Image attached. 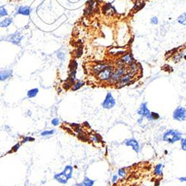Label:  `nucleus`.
Returning <instances> with one entry per match:
<instances>
[{"label":"nucleus","instance_id":"obj_32","mask_svg":"<svg viewBox=\"0 0 186 186\" xmlns=\"http://www.w3.org/2000/svg\"><path fill=\"white\" fill-rule=\"evenodd\" d=\"M7 16H8V10L5 9V8L4 6H0V18L7 17Z\"/></svg>","mask_w":186,"mask_h":186},{"label":"nucleus","instance_id":"obj_42","mask_svg":"<svg viewBox=\"0 0 186 186\" xmlns=\"http://www.w3.org/2000/svg\"><path fill=\"white\" fill-rule=\"evenodd\" d=\"M143 121H144V118H142V117H140V118H138V120H137V123H138V124H141L143 122Z\"/></svg>","mask_w":186,"mask_h":186},{"label":"nucleus","instance_id":"obj_23","mask_svg":"<svg viewBox=\"0 0 186 186\" xmlns=\"http://www.w3.org/2000/svg\"><path fill=\"white\" fill-rule=\"evenodd\" d=\"M147 119L150 121H156L160 118V115L159 113H154V112H150V115H148V116L146 117Z\"/></svg>","mask_w":186,"mask_h":186},{"label":"nucleus","instance_id":"obj_7","mask_svg":"<svg viewBox=\"0 0 186 186\" xmlns=\"http://www.w3.org/2000/svg\"><path fill=\"white\" fill-rule=\"evenodd\" d=\"M173 118L180 122L186 121V109L183 106H177L173 113Z\"/></svg>","mask_w":186,"mask_h":186},{"label":"nucleus","instance_id":"obj_39","mask_svg":"<svg viewBox=\"0 0 186 186\" xmlns=\"http://www.w3.org/2000/svg\"><path fill=\"white\" fill-rule=\"evenodd\" d=\"M150 23L153 25H157L159 23V19L157 17H153L150 19Z\"/></svg>","mask_w":186,"mask_h":186},{"label":"nucleus","instance_id":"obj_26","mask_svg":"<svg viewBox=\"0 0 186 186\" xmlns=\"http://www.w3.org/2000/svg\"><path fill=\"white\" fill-rule=\"evenodd\" d=\"M177 22L183 25H186V13H183L177 18Z\"/></svg>","mask_w":186,"mask_h":186},{"label":"nucleus","instance_id":"obj_20","mask_svg":"<svg viewBox=\"0 0 186 186\" xmlns=\"http://www.w3.org/2000/svg\"><path fill=\"white\" fill-rule=\"evenodd\" d=\"M102 10L105 14H108V15H112L113 13H115V12L113 6H112L110 4H106V5H103Z\"/></svg>","mask_w":186,"mask_h":186},{"label":"nucleus","instance_id":"obj_9","mask_svg":"<svg viewBox=\"0 0 186 186\" xmlns=\"http://www.w3.org/2000/svg\"><path fill=\"white\" fill-rule=\"evenodd\" d=\"M124 145H125L127 147H130L133 149V151H135L136 153H138L140 152V145L138 141L135 138H131L126 139L124 141Z\"/></svg>","mask_w":186,"mask_h":186},{"label":"nucleus","instance_id":"obj_30","mask_svg":"<svg viewBox=\"0 0 186 186\" xmlns=\"http://www.w3.org/2000/svg\"><path fill=\"white\" fill-rule=\"evenodd\" d=\"M83 55V48L82 47H78L74 52V55H75V58H78Z\"/></svg>","mask_w":186,"mask_h":186},{"label":"nucleus","instance_id":"obj_44","mask_svg":"<svg viewBox=\"0 0 186 186\" xmlns=\"http://www.w3.org/2000/svg\"><path fill=\"white\" fill-rule=\"evenodd\" d=\"M75 186H87V185H86L84 184V183H83V182L82 181L81 183H78V184H76V185H75Z\"/></svg>","mask_w":186,"mask_h":186},{"label":"nucleus","instance_id":"obj_5","mask_svg":"<svg viewBox=\"0 0 186 186\" xmlns=\"http://www.w3.org/2000/svg\"><path fill=\"white\" fill-rule=\"evenodd\" d=\"M133 62H135V59L133 55H132L131 52H127L124 55L121 56L119 59L117 60L116 63H115V66H128L130 64H132Z\"/></svg>","mask_w":186,"mask_h":186},{"label":"nucleus","instance_id":"obj_10","mask_svg":"<svg viewBox=\"0 0 186 186\" xmlns=\"http://www.w3.org/2000/svg\"><path fill=\"white\" fill-rule=\"evenodd\" d=\"M22 38H23V36L22 35L21 32L17 31L8 36L7 40L14 45H20V42L22 40Z\"/></svg>","mask_w":186,"mask_h":186},{"label":"nucleus","instance_id":"obj_4","mask_svg":"<svg viewBox=\"0 0 186 186\" xmlns=\"http://www.w3.org/2000/svg\"><path fill=\"white\" fill-rule=\"evenodd\" d=\"M127 72V66H115L113 70V75L111 77V80L110 81V84L115 85L118 81L120 78L123 76Z\"/></svg>","mask_w":186,"mask_h":186},{"label":"nucleus","instance_id":"obj_25","mask_svg":"<svg viewBox=\"0 0 186 186\" xmlns=\"http://www.w3.org/2000/svg\"><path fill=\"white\" fill-rule=\"evenodd\" d=\"M38 93H39L38 88L31 89V90H28V92H27V97H28V98H34V97L37 96Z\"/></svg>","mask_w":186,"mask_h":186},{"label":"nucleus","instance_id":"obj_17","mask_svg":"<svg viewBox=\"0 0 186 186\" xmlns=\"http://www.w3.org/2000/svg\"><path fill=\"white\" fill-rule=\"evenodd\" d=\"M54 180H56L57 182H58L59 183L63 185L66 184L69 181L68 178H67L65 175L63 174V172H61V173H56V174L54 176Z\"/></svg>","mask_w":186,"mask_h":186},{"label":"nucleus","instance_id":"obj_45","mask_svg":"<svg viewBox=\"0 0 186 186\" xmlns=\"http://www.w3.org/2000/svg\"><path fill=\"white\" fill-rule=\"evenodd\" d=\"M184 57H185V59H186V56H184Z\"/></svg>","mask_w":186,"mask_h":186},{"label":"nucleus","instance_id":"obj_27","mask_svg":"<svg viewBox=\"0 0 186 186\" xmlns=\"http://www.w3.org/2000/svg\"><path fill=\"white\" fill-rule=\"evenodd\" d=\"M117 175H118L119 177H121V178L126 177V176L127 175V171L126 168H119V169L118 170V172H117Z\"/></svg>","mask_w":186,"mask_h":186},{"label":"nucleus","instance_id":"obj_11","mask_svg":"<svg viewBox=\"0 0 186 186\" xmlns=\"http://www.w3.org/2000/svg\"><path fill=\"white\" fill-rule=\"evenodd\" d=\"M150 111L148 109V103L147 102H143L141 103V105L138 107V110H137V114L139 115L140 117L142 118H146L148 115H150Z\"/></svg>","mask_w":186,"mask_h":186},{"label":"nucleus","instance_id":"obj_8","mask_svg":"<svg viewBox=\"0 0 186 186\" xmlns=\"http://www.w3.org/2000/svg\"><path fill=\"white\" fill-rule=\"evenodd\" d=\"M110 65V63L108 62H100V63H97L92 66L91 71L92 73L94 75H98L101 71H103L104 69L106 67H108Z\"/></svg>","mask_w":186,"mask_h":186},{"label":"nucleus","instance_id":"obj_36","mask_svg":"<svg viewBox=\"0 0 186 186\" xmlns=\"http://www.w3.org/2000/svg\"><path fill=\"white\" fill-rule=\"evenodd\" d=\"M180 146H181V149L184 151H186V137L185 138H182L180 140Z\"/></svg>","mask_w":186,"mask_h":186},{"label":"nucleus","instance_id":"obj_18","mask_svg":"<svg viewBox=\"0 0 186 186\" xmlns=\"http://www.w3.org/2000/svg\"><path fill=\"white\" fill-rule=\"evenodd\" d=\"M163 164L162 163H159L154 167V170H153V174L156 176L158 177H162L163 176Z\"/></svg>","mask_w":186,"mask_h":186},{"label":"nucleus","instance_id":"obj_12","mask_svg":"<svg viewBox=\"0 0 186 186\" xmlns=\"http://www.w3.org/2000/svg\"><path fill=\"white\" fill-rule=\"evenodd\" d=\"M127 52V50L126 48H118V47H113L109 50V54L113 57H121L125 53Z\"/></svg>","mask_w":186,"mask_h":186},{"label":"nucleus","instance_id":"obj_3","mask_svg":"<svg viewBox=\"0 0 186 186\" xmlns=\"http://www.w3.org/2000/svg\"><path fill=\"white\" fill-rule=\"evenodd\" d=\"M135 82V76L132 75L130 72H127L125 75L120 78L118 81L115 84V87L116 89H121L126 86H129L130 84H133Z\"/></svg>","mask_w":186,"mask_h":186},{"label":"nucleus","instance_id":"obj_22","mask_svg":"<svg viewBox=\"0 0 186 186\" xmlns=\"http://www.w3.org/2000/svg\"><path fill=\"white\" fill-rule=\"evenodd\" d=\"M13 18L12 17H6L3 20L0 21V27L1 28H8L13 23Z\"/></svg>","mask_w":186,"mask_h":186},{"label":"nucleus","instance_id":"obj_14","mask_svg":"<svg viewBox=\"0 0 186 186\" xmlns=\"http://www.w3.org/2000/svg\"><path fill=\"white\" fill-rule=\"evenodd\" d=\"M89 138H90V142L93 144H101L102 142V136L99 133L92 132L89 134Z\"/></svg>","mask_w":186,"mask_h":186},{"label":"nucleus","instance_id":"obj_41","mask_svg":"<svg viewBox=\"0 0 186 186\" xmlns=\"http://www.w3.org/2000/svg\"><path fill=\"white\" fill-rule=\"evenodd\" d=\"M118 180V176L117 174H115V175H113V177H112V183L113 184H115V183H116L117 181Z\"/></svg>","mask_w":186,"mask_h":186},{"label":"nucleus","instance_id":"obj_37","mask_svg":"<svg viewBox=\"0 0 186 186\" xmlns=\"http://www.w3.org/2000/svg\"><path fill=\"white\" fill-rule=\"evenodd\" d=\"M34 141V138L31 136H25L22 139V141H21V144H24V143L26 142H31V141Z\"/></svg>","mask_w":186,"mask_h":186},{"label":"nucleus","instance_id":"obj_33","mask_svg":"<svg viewBox=\"0 0 186 186\" xmlns=\"http://www.w3.org/2000/svg\"><path fill=\"white\" fill-rule=\"evenodd\" d=\"M55 133V130H44L40 133L42 136H52Z\"/></svg>","mask_w":186,"mask_h":186},{"label":"nucleus","instance_id":"obj_31","mask_svg":"<svg viewBox=\"0 0 186 186\" xmlns=\"http://www.w3.org/2000/svg\"><path fill=\"white\" fill-rule=\"evenodd\" d=\"M73 84H74V83H72L71 82H70L69 80H66L65 83H64L63 84V90H66V91H68V90H71V87H72V85H73Z\"/></svg>","mask_w":186,"mask_h":186},{"label":"nucleus","instance_id":"obj_34","mask_svg":"<svg viewBox=\"0 0 186 186\" xmlns=\"http://www.w3.org/2000/svg\"><path fill=\"white\" fill-rule=\"evenodd\" d=\"M145 3H143V2H141V3H137L136 4V5H134V7H133V10H135V11H138V10H141L142 8H144L145 7Z\"/></svg>","mask_w":186,"mask_h":186},{"label":"nucleus","instance_id":"obj_38","mask_svg":"<svg viewBox=\"0 0 186 186\" xmlns=\"http://www.w3.org/2000/svg\"><path fill=\"white\" fill-rule=\"evenodd\" d=\"M57 58L59 59V60H64V59H65V54L63 53V52H60V51H59V52H57Z\"/></svg>","mask_w":186,"mask_h":186},{"label":"nucleus","instance_id":"obj_15","mask_svg":"<svg viewBox=\"0 0 186 186\" xmlns=\"http://www.w3.org/2000/svg\"><path fill=\"white\" fill-rule=\"evenodd\" d=\"M32 11V8L30 6H20L17 9L16 14H21L24 16H29Z\"/></svg>","mask_w":186,"mask_h":186},{"label":"nucleus","instance_id":"obj_1","mask_svg":"<svg viewBox=\"0 0 186 186\" xmlns=\"http://www.w3.org/2000/svg\"><path fill=\"white\" fill-rule=\"evenodd\" d=\"M183 138V133L177 130H168L164 133L162 140L168 144H174Z\"/></svg>","mask_w":186,"mask_h":186},{"label":"nucleus","instance_id":"obj_2","mask_svg":"<svg viewBox=\"0 0 186 186\" xmlns=\"http://www.w3.org/2000/svg\"><path fill=\"white\" fill-rule=\"evenodd\" d=\"M114 69H115V66L113 64H110L108 67H106L103 71H101L98 75H96L97 79L102 83H110Z\"/></svg>","mask_w":186,"mask_h":186},{"label":"nucleus","instance_id":"obj_28","mask_svg":"<svg viewBox=\"0 0 186 186\" xmlns=\"http://www.w3.org/2000/svg\"><path fill=\"white\" fill-rule=\"evenodd\" d=\"M83 182L84 183V184L87 186H94L95 181L93 180H91L88 176H85L84 179H83Z\"/></svg>","mask_w":186,"mask_h":186},{"label":"nucleus","instance_id":"obj_43","mask_svg":"<svg viewBox=\"0 0 186 186\" xmlns=\"http://www.w3.org/2000/svg\"><path fill=\"white\" fill-rule=\"evenodd\" d=\"M179 180L180 182H185L186 183V176H183V177L179 178Z\"/></svg>","mask_w":186,"mask_h":186},{"label":"nucleus","instance_id":"obj_29","mask_svg":"<svg viewBox=\"0 0 186 186\" xmlns=\"http://www.w3.org/2000/svg\"><path fill=\"white\" fill-rule=\"evenodd\" d=\"M78 63L75 59H73V60H71V61H70L69 65V69H78Z\"/></svg>","mask_w":186,"mask_h":186},{"label":"nucleus","instance_id":"obj_40","mask_svg":"<svg viewBox=\"0 0 186 186\" xmlns=\"http://www.w3.org/2000/svg\"><path fill=\"white\" fill-rule=\"evenodd\" d=\"M59 124H60V120L57 118H55L52 120V124L54 126H58Z\"/></svg>","mask_w":186,"mask_h":186},{"label":"nucleus","instance_id":"obj_35","mask_svg":"<svg viewBox=\"0 0 186 186\" xmlns=\"http://www.w3.org/2000/svg\"><path fill=\"white\" fill-rule=\"evenodd\" d=\"M20 145H21V143H20V142L17 143V144H16L15 145H13V146L11 148V149H10V151L8 152V153H16V152H17V150H19V148H20Z\"/></svg>","mask_w":186,"mask_h":186},{"label":"nucleus","instance_id":"obj_19","mask_svg":"<svg viewBox=\"0 0 186 186\" xmlns=\"http://www.w3.org/2000/svg\"><path fill=\"white\" fill-rule=\"evenodd\" d=\"M73 167L71 166V165H66L62 172H63V174L68 178V180H70V179L72 178V176H73Z\"/></svg>","mask_w":186,"mask_h":186},{"label":"nucleus","instance_id":"obj_6","mask_svg":"<svg viewBox=\"0 0 186 186\" xmlns=\"http://www.w3.org/2000/svg\"><path fill=\"white\" fill-rule=\"evenodd\" d=\"M116 104V101L111 92H107L103 101L102 102V107L106 110H111Z\"/></svg>","mask_w":186,"mask_h":186},{"label":"nucleus","instance_id":"obj_16","mask_svg":"<svg viewBox=\"0 0 186 186\" xmlns=\"http://www.w3.org/2000/svg\"><path fill=\"white\" fill-rule=\"evenodd\" d=\"M13 71L11 69H5L0 71V82L6 80L12 77Z\"/></svg>","mask_w":186,"mask_h":186},{"label":"nucleus","instance_id":"obj_21","mask_svg":"<svg viewBox=\"0 0 186 186\" xmlns=\"http://www.w3.org/2000/svg\"><path fill=\"white\" fill-rule=\"evenodd\" d=\"M85 85V82L83 80H76V81L74 83V84L72 85V87H71V90L73 92L75 91H78V90H80L82 87H83Z\"/></svg>","mask_w":186,"mask_h":186},{"label":"nucleus","instance_id":"obj_24","mask_svg":"<svg viewBox=\"0 0 186 186\" xmlns=\"http://www.w3.org/2000/svg\"><path fill=\"white\" fill-rule=\"evenodd\" d=\"M183 57H184L183 52H177L172 56V59H173V60L175 63H178V62H180L182 60Z\"/></svg>","mask_w":186,"mask_h":186},{"label":"nucleus","instance_id":"obj_13","mask_svg":"<svg viewBox=\"0 0 186 186\" xmlns=\"http://www.w3.org/2000/svg\"><path fill=\"white\" fill-rule=\"evenodd\" d=\"M141 69V67L139 63H136V62L135 61L133 62L132 64H130V66H127V72H130L132 75L136 76V75L139 72Z\"/></svg>","mask_w":186,"mask_h":186}]
</instances>
